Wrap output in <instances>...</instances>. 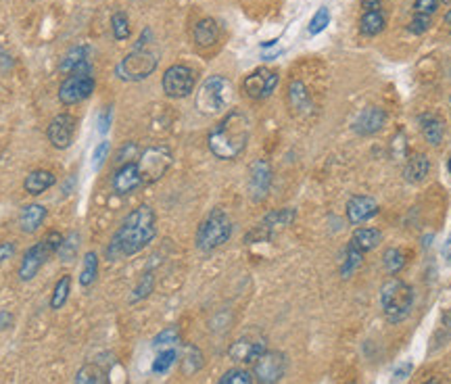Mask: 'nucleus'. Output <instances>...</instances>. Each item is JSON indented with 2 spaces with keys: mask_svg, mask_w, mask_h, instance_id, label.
Here are the masks:
<instances>
[{
  "mask_svg": "<svg viewBox=\"0 0 451 384\" xmlns=\"http://www.w3.org/2000/svg\"><path fill=\"white\" fill-rule=\"evenodd\" d=\"M155 234H157L155 211L148 205H140L121 221V225L113 234L104 255L109 261L132 257V255L140 253L155 238Z\"/></svg>",
  "mask_w": 451,
  "mask_h": 384,
  "instance_id": "1",
  "label": "nucleus"
},
{
  "mask_svg": "<svg viewBox=\"0 0 451 384\" xmlns=\"http://www.w3.org/2000/svg\"><path fill=\"white\" fill-rule=\"evenodd\" d=\"M251 121L242 111H230L209 134L207 146L221 161L236 159L248 144Z\"/></svg>",
  "mask_w": 451,
  "mask_h": 384,
  "instance_id": "2",
  "label": "nucleus"
},
{
  "mask_svg": "<svg viewBox=\"0 0 451 384\" xmlns=\"http://www.w3.org/2000/svg\"><path fill=\"white\" fill-rule=\"evenodd\" d=\"M380 303L384 317L390 323L403 321L413 307V290L407 282L399 278H388L380 288Z\"/></svg>",
  "mask_w": 451,
  "mask_h": 384,
  "instance_id": "3",
  "label": "nucleus"
},
{
  "mask_svg": "<svg viewBox=\"0 0 451 384\" xmlns=\"http://www.w3.org/2000/svg\"><path fill=\"white\" fill-rule=\"evenodd\" d=\"M232 236V219L226 215L223 209H213L196 227L194 244L203 253H211L226 244Z\"/></svg>",
  "mask_w": 451,
  "mask_h": 384,
  "instance_id": "4",
  "label": "nucleus"
},
{
  "mask_svg": "<svg viewBox=\"0 0 451 384\" xmlns=\"http://www.w3.org/2000/svg\"><path fill=\"white\" fill-rule=\"evenodd\" d=\"M63 238H65V236H63L61 232L50 230V232H46V236H44L42 240H38L35 244H31V246L23 253V259H21V263H19V269H17L19 280H21V282L33 280L35 273L40 271V267H42L52 255H56V250H58Z\"/></svg>",
  "mask_w": 451,
  "mask_h": 384,
  "instance_id": "5",
  "label": "nucleus"
},
{
  "mask_svg": "<svg viewBox=\"0 0 451 384\" xmlns=\"http://www.w3.org/2000/svg\"><path fill=\"white\" fill-rule=\"evenodd\" d=\"M232 102V83L223 75H211L196 92V109L203 115H217Z\"/></svg>",
  "mask_w": 451,
  "mask_h": 384,
  "instance_id": "6",
  "label": "nucleus"
},
{
  "mask_svg": "<svg viewBox=\"0 0 451 384\" xmlns=\"http://www.w3.org/2000/svg\"><path fill=\"white\" fill-rule=\"evenodd\" d=\"M157 65H159L157 52L148 48H134L117 65V75L119 79H125V81H140V79H146L157 69Z\"/></svg>",
  "mask_w": 451,
  "mask_h": 384,
  "instance_id": "7",
  "label": "nucleus"
},
{
  "mask_svg": "<svg viewBox=\"0 0 451 384\" xmlns=\"http://www.w3.org/2000/svg\"><path fill=\"white\" fill-rule=\"evenodd\" d=\"M138 169L142 175V184H152L161 179L167 169L173 163L171 150L167 146H148L140 157H138Z\"/></svg>",
  "mask_w": 451,
  "mask_h": 384,
  "instance_id": "8",
  "label": "nucleus"
},
{
  "mask_svg": "<svg viewBox=\"0 0 451 384\" xmlns=\"http://www.w3.org/2000/svg\"><path fill=\"white\" fill-rule=\"evenodd\" d=\"M296 217L294 209H274L269 211L248 234H244V242L253 244V242H267L276 236L278 230L290 225Z\"/></svg>",
  "mask_w": 451,
  "mask_h": 384,
  "instance_id": "9",
  "label": "nucleus"
},
{
  "mask_svg": "<svg viewBox=\"0 0 451 384\" xmlns=\"http://www.w3.org/2000/svg\"><path fill=\"white\" fill-rule=\"evenodd\" d=\"M96 88V81L92 77V71H79V73H69L63 83L58 86V100L65 106L77 104L86 98L92 96Z\"/></svg>",
  "mask_w": 451,
  "mask_h": 384,
  "instance_id": "10",
  "label": "nucleus"
},
{
  "mask_svg": "<svg viewBox=\"0 0 451 384\" xmlns=\"http://www.w3.org/2000/svg\"><path fill=\"white\" fill-rule=\"evenodd\" d=\"M196 83V73L188 65H171L161 77V88L169 98H186Z\"/></svg>",
  "mask_w": 451,
  "mask_h": 384,
  "instance_id": "11",
  "label": "nucleus"
},
{
  "mask_svg": "<svg viewBox=\"0 0 451 384\" xmlns=\"http://www.w3.org/2000/svg\"><path fill=\"white\" fill-rule=\"evenodd\" d=\"M286 371V355L280 351H265L253 363V378L257 384H278Z\"/></svg>",
  "mask_w": 451,
  "mask_h": 384,
  "instance_id": "12",
  "label": "nucleus"
},
{
  "mask_svg": "<svg viewBox=\"0 0 451 384\" xmlns=\"http://www.w3.org/2000/svg\"><path fill=\"white\" fill-rule=\"evenodd\" d=\"M278 81H280V77L276 71H271L267 67H257L242 79V92L251 100H265L267 96H271Z\"/></svg>",
  "mask_w": 451,
  "mask_h": 384,
  "instance_id": "13",
  "label": "nucleus"
},
{
  "mask_svg": "<svg viewBox=\"0 0 451 384\" xmlns=\"http://www.w3.org/2000/svg\"><path fill=\"white\" fill-rule=\"evenodd\" d=\"M75 125H77V119L71 115V113H58L52 117L50 125H48V140L54 148L58 150H65L71 146L73 142V136H75Z\"/></svg>",
  "mask_w": 451,
  "mask_h": 384,
  "instance_id": "14",
  "label": "nucleus"
},
{
  "mask_svg": "<svg viewBox=\"0 0 451 384\" xmlns=\"http://www.w3.org/2000/svg\"><path fill=\"white\" fill-rule=\"evenodd\" d=\"M271 186V167L265 159H257L248 167V192L255 202L263 200Z\"/></svg>",
  "mask_w": 451,
  "mask_h": 384,
  "instance_id": "15",
  "label": "nucleus"
},
{
  "mask_svg": "<svg viewBox=\"0 0 451 384\" xmlns=\"http://www.w3.org/2000/svg\"><path fill=\"white\" fill-rule=\"evenodd\" d=\"M111 186H113V192L117 196H127L136 188H140L142 186V175H140L138 163L134 161V163H125V165L117 167L115 173H113Z\"/></svg>",
  "mask_w": 451,
  "mask_h": 384,
  "instance_id": "16",
  "label": "nucleus"
},
{
  "mask_svg": "<svg viewBox=\"0 0 451 384\" xmlns=\"http://www.w3.org/2000/svg\"><path fill=\"white\" fill-rule=\"evenodd\" d=\"M265 342L263 340H253V338H238L236 342L230 344L228 357L234 363H255L263 353H265Z\"/></svg>",
  "mask_w": 451,
  "mask_h": 384,
  "instance_id": "17",
  "label": "nucleus"
},
{
  "mask_svg": "<svg viewBox=\"0 0 451 384\" xmlns=\"http://www.w3.org/2000/svg\"><path fill=\"white\" fill-rule=\"evenodd\" d=\"M376 213H378V202H376L372 196L357 194V196H351L349 202H347V219H349L353 225L367 221V219L374 217Z\"/></svg>",
  "mask_w": 451,
  "mask_h": 384,
  "instance_id": "18",
  "label": "nucleus"
},
{
  "mask_svg": "<svg viewBox=\"0 0 451 384\" xmlns=\"http://www.w3.org/2000/svg\"><path fill=\"white\" fill-rule=\"evenodd\" d=\"M384 123H386V113L378 106H367L355 119L353 129L359 136H372V134H378Z\"/></svg>",
  "mask_w": 451,
  "mask_h": 384,
  "instance_id": "19",
  "label": "nucleus"
},
{
  "mask_svg": "<svg viewBox=\"0 0 451 384\" xmlns=\"http://www.w3.org/2000/svg\"><path fill=\"white\" fill-rule=\"evenodd\" d=\"M192 40H194V44L198 48H211V46H215L217 40H219V25H217V21L211 19V17H205V19L196 21L194 27H192Z\"/></svg>",
  "mask_w": 451,
  "mask_h": 384,
  "instance_id": "20",
  "label": "nucleus"
},
{
  "mask_svg": "<svg viewBox=\"0 0 451 384\" xmlns=\"http://www.w3.org/2000/svg\"><path fill=\"white\" fill-rule=\"evenodd\" d=\"M46 215H48V211H46L44 205H40V202H29V205H25V207L19 211V227H21V232H25V234L38 232L40 225L44 223Z\"/></svg>",
  "mask_w": 451,
  "mask_h": 384,
  "instance_id": "21",
  "label": "nucleus"
},
{
  "mask_svg": "<svg viewBox=\"0 0 451 384\" xmlns=\"http://www.w3.org/2000/svg\"><path fill=\"white\" fill-rule=\"evenodd\" d=\"M56 184V175L48 169H33L25 175L23 179V190L31 196H40L44 194L48 188H52Z\"/></svg>",
  "mask_w": 451,
  "mask_h": 384,
  "instance_id": "22",
  "label": "nucleus"
},
{
  "mask_svg": "<svg viewBox=\"0 0 451 384\" xmlns=\"http://www.w3.org/2000/svg\"><path fill=\"white\" fill-rule=\"evenodd\" d=\"M288 106L296 115H307L311 111L309 92L303 86V81H290V86H288Z\"/></svg>",
  "mask_w": 451,
  "mask_h": 384,
  "instance_id": "23",
  "label": "nucleus"
},
{
  "mask_svg": "<svg viewBox=\"0 0 451 384\" xmlns=\"http://www.w3.org/2000/svg\"><path fill=\"white\" fill-rule=\"evenodd\" d=\"M428 171H430V161H428V157H426V154H411V157L407 159V163H405L403 175H405L407 182L420 184V182L426 179Z\"/></svg>",
  "mask_w": 451,
  "mask_h": 384,
  "instance_id": "24",
  "label": "nucleus"
},
{
  "mask_svg": "<svg viewBox=\"0 0 451 384\" xmlns=\"http://www.w3.org/2000/svg\"><path fill=\"white\" fill-rule=\"evenodd\" d=\"M420 125H422V134L426 138V142L430 146H438L445 138V123L441 117L436 115H422L420 117Z\"/></svg>",
  "mask_w": 451,
  "mask_h": 384,
  "instance_id": "25",
  "label": "nucleus"
},
{
  "mask_svg": "<svg viewBox=\"0 0 451 384\" xmlns=\"http://www.w3.org/2000/svg\"><path fill=\"white\" fill-rule=\"evenodd\" d=\"M382 242V232L376 227H357L351 236V242L355 248H359L361 253H367L372 248H376Z\"/></svg>",
  "mask_w": 451,
  "mask_h": 384,
  "instance_id": "26",
  "label": "nucleus"
},
{
  "mask_svg": "<svg viewBox=\"0 0 451 384\" xmlns=\"http://www.w3.org/2000/svg\"><path fill=\"white\" fill-rule=\"evenodd\" d=\"M384 27H386V19H384L382 10H378V8L363 10V15L359 19V31L363 35H378Z\"/></svg>",
  "mask_w": 451,
  "mask_h": 384,
  "instance_id": "27",
  "label": "nucleus"
},
{
  "mask_svg": "<svg viewBox=\"0 0 451 384\" xmlns=\"http://www.w3.org/2000/svg\"><path fill=\"white\" fill-rule=\"evenodd\" d=\"M73 384H109V376L98 363H86L77 369Z\"/></svg>",
  "mask_w": 451,
  "mask_h": 384,
  "instance_id": "28",
  "label": "nucleus"
},
{
  "mask_svg": "<svg viewBox=\"0 0 451 384\" xmlns=\"http://www.w3.org/2000/svg\"><path fill=\"white\" fill-rule=\"evenodd\" d=\"M96 275H98V255L94 250H88L84 255V261H81V271H79V284L84 288L92 286L96 282Z\"/></svg>",
  "mask_w": 451,
  "mask_h": 384,
  "instance_id": "29",
  "label": "nucleus"
},
{
  "mask_svg": "<svg viewBox=\"0 0 451 384\" xmlns=\"http://www.w3.org/2000/svg\"><path fill=\"white\" fill-rule=\"evenodd\" d=\"M361 261H363V253L359 248H355L353 244H349L347 250H345V257L340 261V275L351 278L357 271V267L361 265Z\"/></svg>",
  "mask_w": 451,
  "mask_h": 384,
  "instance_id": "30",
  "label": "nucleus"
},
{
  "mask_svg": "<svg viewBox=\"0 0 451 384\" xmlns=\"http://www.w3.org/2000/svg\"><path fill=\"white\" fill-rule=\"evenodd\" d=\"M69 292H71V275H61L58 280H56V284H54V288H52V296H50V309H61L65 303H67V298H69Z\"/></svg>",
  "mask_w": 451,
  "mask_h": 384,
  "instance_id": "31",
  "label": "nucleus"
},
{
  "mask_svg": "<svg viewBox=\"0 0 451 384\" xmlns=\"http://www.w3.org/2000/svg\"><path fill=\"white\" fill-rule=\"evenodd\" d=\"M200 367H203V353H200V349L194 346V344H186L184 346V357H182V371L186 376H190V374H196Z\"/></svg>",
  "mask_w": 451,
  "mask_h": 384,
  "instance_id": "32",
  "label": "nucleus"
},
{
  "mask_svg": "<svg viewBox=\"0 0 451 384\" xmlns=\"http://www.w3.org/2000/svg\"><path fill=\"white\" fill-rule=\"evenodd\" d=\"M405 253L401 248H386L384 255H382V265L388 273H399L403 267H405Z\"/></svg>",
  "mask_w": 451,
  "mask_h": 384,
  "instance_id": "33",
  "label": "nucleus"
},
{
  "mask_svg": "<svg viewBox=\"0 0 451 384\" xmlns=\"http://www.w3.org/2000/svg\"><path fill=\"white\" fill-rule=\"evenodd\" d=\"M111 31H113V38L119 40V42H123V40L129 38L132 27H129V19H127V15L123 10L113 13V17H111Z\"/></svg>",
  "mask_w": 451,
  "mask_h": 384,
  "instance_id": "34",
  "label": "nucleus"
},
{
  "mask_svg": "<svg viewBox=\"0 0 451 384\" xmlns=\"http://www.w3.org/2000/svg\"><path fill=\"white\" fill-rule=\"evenodd\" d=\"M86 48L81 46V48H73V50H69L67 54H65V58H63V63H61V71H65V73H73L77 67H81L84 63H88V56H86Z\"/></svg>",
  "mask_w": 451,
  "mask_h": 384,
  "instance_id": "35",
  "label": "nucleus"
},
{
  "mask_svg": "<svg viewBox=\"0 0 451 384\" xmlns=\"http://www.w3.org/2000/svg\"><path fill=\"white\" fill-rule=\"evenodd\" d=\"M79 244H81V242H79V234H77V232H71V234H67V236L63 238V242H61L58 250H56L58 259H61V261H73V257H75V253H77Z\"/></svg>",
  "mask_w": 451,
  "mask_h": 384,
  "instance_id": "36",
  "label": "nucleus"
},
{
  "mask_svg": "<svg viewBox=\"0 0 451 384\" xmlns=\"http://www.w3.org/2000/svg\"><path fill=\"white\" fill-rule=\"evenodd\" d=\"M152 288H155V275H152V271H144L140 275V280H138L132 296H129V303H138V301L146 298L152 292Z\"/></svg>",
  "mask_w": 451,
  "mask_h": 384,
  "instance_id": "37",
  "label": "nucleus"
},
{
  "mask_svg": "<svg viewBox=\"0 0 451 384\" xmlns=\"http://www.w3.org/2000/svg\"><path fill=\"white\" fill-rule=\"evenodd\" d=\"M253 374L242 369V367H234V369H228L217 384H253Z\"/></svg>",
  "mask_w": 451,
  "mask_h": 384,
  "instance_id": "38",
  "label": "nucleus"
},
{
  "mask_svg": "<svg viewBox=\"0 0 451 384\" xmlns=\"http://www.w3.org/2000/svg\"><path fill=\"white\" fill-rule=\"evenodd\" d=\"M328 23H330V10H328L326 6H319V8L313 13V17H311L309 25H307V31H309L311 35H315V33L324 31V29L328 27Z\"/></svg>",
  "mask_w": 451,
  "mask_h": 384,
  "instance_id": "39",
  "label": "nucleus"
},
{
  "mask_svg": "<svg viewBox=\"0 0 451 384\" xmlns=\"http://www.w3.org/2000/svg\"><path fill=\"white\" fill-rule=\"evenodd\" d=\"M175 359H177L175 349H165V351L159 353L157 359L152 361V371H155V374H165V371H169V367L175 363Z\"/></svg>",
  "mask_w": 451,
  "mask_h": 384,
  "instance_id": "40",
  "label": "nucleus"
},
{
  "mask_svg": "<svg viewBox=\"0 0 451 384\" xmlns=\"http://www.w3.org/2000/svg\"><path fill=\"white\" fill-rule=\"evenodd\" d=\"M134 159H138V146L136 142H125L115 154V165L121 167L125 163H134Z\"/></svg>",
  "mask_w": 451,
  "mask_h": 384,
  "instance_id": "41",
  "label": "nucleus"
},
{
  "mask_svg": "<svg viewBox=\"0 0 451 384\" xmlns=\"http://www.w3.org/2000/svg\"><path fill=\"white\" fill-rule=\"evenodd\" d=\"M180 340V332L175 326H169L165 328L163 332H159L155 338H152V346H171Z\"/></svg>",
  "mask_w": 451,
  "mask_h": 384,
  "instance_id": "42",
  "label": "nucleus"
},
{
  "mask_svg": "<svg viewBox=\"0 0 451 384\" xmlns=\"http://www.w3.org/2000/svg\"><path fill=\"white\" fill-rule=\"evenodd\" d=\"M430 17L428 15H413V19L409 21V25H407V29L411 31V33H416V35H420V33H424V31H428L430 29Z\"/></svg>",
  "mask_w": 451,
  "mask_h": 384,
  "instance_id": "43",
  "label": "nucleus"
},
{
  "mask_svg": "<svg viewBox=\"0 0 451 384\" xmlns=\"http://www.w3.org/2000/svg\"><path fill=\"white\" fill-rule=\"evenodd\" d=\"M106 154H109V142H106V140H102V142H98V144H96V148H94V152H92V167H94V169H98V167L104 163Z\"/></svg>",
  "mask_w": 451,
  "mask_h": 384,
  "instance_id": "44",
  "label": "nucleus"
},
{
  "mask_svg": "<svg viewBox=\"0 0 451 384\" xmlns=\"http://www.w3.org/2000/svg\"><path fill=\"white\" fill-rule=\"evenodd\" d=\"M111 121H113V106H104V109L98 113V121H96L98 131H100V134H106L109 127H111Z\"/></svg>",
  "mask_w": 451,
  "mask_h": 384,
  "instance_id": "45",
  "label": "nucleus"
},
{
  "mask_svg": "<svg viewBox=\"0 0 451 384\" xmlns=\"http://www.w3.org/2000/svg\"><path fill=\"white\" fill-rule=\"evenodd\" d=\"M413 8H416V13L418 15H432V13H436V8H438V0H416L413 2Z\"/></svg>",
  "mask_w": 451,
  "mask_h": 384,
  "instance_id": "46",
  "label": "nucleus"
},
{
  "mask_svg": "<svg viewBox=\"0 0 451 384\" xmlns=\"http://www.w3.org/2000/svg\"><path fill=\"white\" fill-rule=\"evenodd\" d=\"M15 253H17V244H15L13 240H4V242H0V265L6 263L8 259H13Z\"/></svg>",
  "mask_w": 451,
  "mask_h": 384,
  "instance_id": "47",
  "label": "nucleus"
},
{
  "mask_svg": "<svg viewBox=\"0 0 451 384\" xmlns=\"http://www.w3.org/2000/svg\"><path fill=\"white\" fill-rule=\"evenodd\" d=\"M390 148H393V157H395V159H405V136H403V134H397V136L393 138Z\"/></svg>",
  "mask_w": 451,
  "mask_h": 384,
  "instance_id": "48",
  "label": "nucleus"
},
{
  "mask_svg": "<svg viewBox=\"0 0 451 384\" xmlns=\"http://www.w3.org/2000/svg\"><path fill=\"white\" fill-rule=\"evenodd\" d=\"M13 326V315L6 309H0V330H6Z\"/></svg>",
  "mask_w": 451,
  "mask_h": 384,
  "instance_id": "49",
  "label": "nucleus"
},
{
  "mask_svg": "<svg viewBox=\"0 0 451 384\" xmlns=\"http://www.w3.org/2000/svg\"><path fill=\"white\" fill-rule=\"evenodd\" d=\"M443 259L447 263H451V236H447L445 244H443Z\"/></svg>",
  "mask_w": 451,
  "mask_h": 384,
  "instance_id": "50",
  "label": "nucleus"
},
{
  "mask_svg": "<svg viewBox=\"0 0 451 384\" xmlns=\"http://www.w3.org/2000/svg\"><path fill=\"white\" fill-rule=\"evenodd\" d=\"M409 371H411V363H405V365H401V367L395 371V376H397V378H407Z\"/></svg>",
  "mask_w": 451,
  "mask_h": 384,
  "instance_id": "51",
  "label": "nucleus"
},
{
  "mask_svg": "<svg viewBox=\"0 0 451 384\" xmlns=\"http://www.w3.org/2000/svg\"><path fill=\"white\" fill-rule=\"evenodd\" d=\"M378 4H380V0H361L363 10H374V8H378Z\"/></svg>",
  "mask_w": 451,
  "mask_h": 384,
  "instance_id": "52",
  "label": "nucleus"
},
{
  "mask_svg": "<svg viewBox=\"0 0 451 384\" xmlns=\"http://www.w3.org/2000/svg\"><path fill=\"white\" fill-rule=\"evenodd\" d=\"M443 19H445V23H447V25H451V8L445 13V17H443Z\"/></svg>",
  "mask_w": 451,
  "mask_h": 384,
  "instance_id": "53",
  "label": "nucleus"
},
{
  "mask_svg": "<svg viewBox=\"0 0 451 384\" xmlns=\"http://www.w3.org/2000/svg\"><path fill=\"white\" fill-rule=\"evenodd\" d=\"M424 384H438V380H434V378H432V380H426Z\"/></svg>",
  "mask_w": 451,
  "mask_h": 384,
  "instance_id": "54",
  "label": "nucleus"
},
{
  "mask_svg": "<svg viewBox=\"0 0 451 384\" xmlns=\"http://www.w3.org/2000/svg\"><path fill=\"white\" fill-rule=\"evenodd\" d=\"M447 169H449V173H451V157H449V161H447Z\"/></svg>",
  "mask_w": 451,
  "mask_h": 384,
  "instance_id": "55",
  "label": "nucleus"
},
{
  "mask_svg": "<svg viewBox=\"0 0 451 384\" xmlns=\"http://www.w3.org/2000/svg\"><path fill=\"white\" fill-rule=\"evenodd\" d=\"M438 2H445V4H451V0H438Z\"/></svg>",
  "mask_w": 451,
  "mask_h": 384,
  "instance_id": "56",
  "label": "nucleus"
}]
</instances>
